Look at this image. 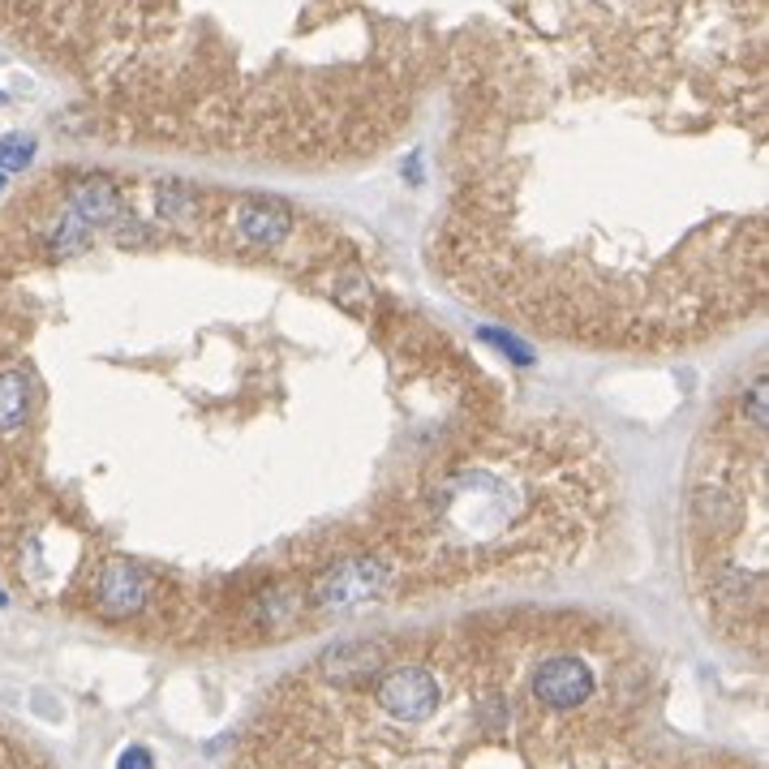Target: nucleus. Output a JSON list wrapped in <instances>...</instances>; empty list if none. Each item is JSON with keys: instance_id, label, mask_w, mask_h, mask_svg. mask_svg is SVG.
<instances>
[{"instance_id": "0eeeda50", "label": "nucleus", "mask_w": 769, "mask_h": 769, "mask_svg": "<svg viewBox=\"0 0 769 769\" xmlns=\"http://www.w3.org/2000/svg\"><path fill=\"white\" fill-rule=\"evenodd\" d=\"M121 769H151V757L142 748H129L126 757H121Z\"/></svg>"}, {"instance_id": "f257e3e1", "label": "nucleus", "mask_w": 769, "mask_h": 769, "mask_svg": "<svg viewBox=\"0 0 769 769\" xmlns=\"http://www.w3.org/2000/svg\"><path fill=\"white\" fill-rule=\"evenodd\" d=\"M439 701H443V688L426 667H391L374 683V706L396 722H426L439 713Z\"/></svg>"}, {"instance_id": "f03ea898", "label": "nucleus", "mask_w": 769, "mask_h": 769, "mask_svg": "<svg viewBox=\"0 0 769 769\" xmlns=\"http://www.w3.org/2000/svg\"><path fill=\"white\" fill-rule=\"evenodd\" d=\"M593 692H598V675H593V667L580 662V658H568V653L546 658L542 667H538V675H533V697H538V706L555 709V713L589 706Z\"/></svg>"}, {"instance_id": "7ed1b4c3", "label": "nucleus", "mask_w": 769, "mask_h": 769, "mask_svg": "<svg viewBox=\"0 0 769 769\" xmlns=\"http://www.w3.org/2000/svg\"><path fill=\"white\" fill-rule=\"evenodd\" d=\"M99 607L108 610V615H129V610H138L147 602V593H151V577L138 568V563H108L103 572H99Z\"/></svg>"}, {"instance_id": "39448f33", "label": "nucleus", "mask_w": 769, "mask_h": 769, "mask_svg": "<svg viewBox=\"0 0 769 769\" xmlns=\"http://www.w3.org/2000/svg\"><path fill=\"white\" fill-rule=\"evenodd\" d=\"M27 409H31V379L22 370H0V435L27 426Z\"/></svg>"}, {"instance_id": "423d86ee", "label": "nucleus", "mask_w": 769, "mask_h": 769, "mask_svg": "<svg viewBox=\"0 0 769 769\" xmlns=\"http://www.w3.org/2000/svg\"><path fill=\"white\" fill-rule=\"evenodd\" d=\"M0 769H48V766L34 757L27 743H18L9 731H0Z\"/></svg>"}, {"instance_id": "20e7f679", "label": "nucleus", "mask_w": 769, "mask_h": 769, "mask_svg": "<svg viewBox=\"0 0 769 769\" xmlns=\"http://www.w3.org/2000/svg\"><path fill=\"white\" fill-rule=\"evenodd\" d=\"M289 228H292L289 207L267 202V198H254V202H246V207L237 211V232H241L246 241H254V246H280V241L289 237Z\"/></svg>"}]
</instances>
